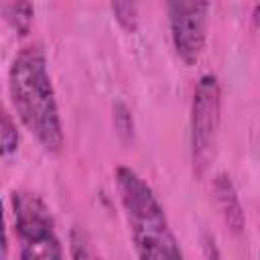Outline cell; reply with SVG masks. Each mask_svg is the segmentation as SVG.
<instances>
[{
  "mask_svg": "<svg viewBox=\"0 0 260 260\" xmlns=\"http://www.w3.org/2000/svg\"><path fill=\"white\" fill-rule=\"evenodd\" d=\"M8 93L18 120L43 150L59 152L65 142L63 122L41 45H26L14 55L8 67Z\"/></svg>",
  "mask_w": 260,
  "mask_h": 260,
  "instance_id": "cell-1",
  "label": "cell"
},
{
  "mask_svg": "<svg viewBox=\"0 0 260 260\" xmlns=\"http://www.w3.org/2000/svg\"><path fill=\"white\" fill-rule=\"evenodd\" d=\"M114 183L138 260H185L152 187L126 165L116 167Z\"/></svg>",
  "mask_w": 260,
  "mask_h": 260,
  "instance_id": "cell-2",
  "label": "cell"
},
{
  "mask_svg": "<svg viewBox=\"0 0 260 260\" xmlns=\"http://www.w3.org/2000/svg\"><path fill=\"white\" fill-rule=\"evenodd\" d=\"M12 223L20 260H65L49 205L32 191H12Z\"/></svg>",
  "mask_w": 260,
  "mask_h": 260,
  "instance_id": "cell-3",
  "label": "cell"
},
{
  "mask_svg": "<svg viewBox=\"0 0 260 260\" xmlns=\"http://www.w3.org/2000/svg\"><path fill=\"white\" fill-rule=\"evenodd\" d=\"M221 122V85L215 73H203L193 89L189 138L193 173L201 177L215 152V142Z\"/></svg>",
  "mask_w": 260,
  "mask_h": 260,
  "instance_id": "cell-4",
  "label": "cell"
},
{
  "mask_svg": "<svg viewBox=\"0 0 260 260\" xmlns=\"http://www.w3.org/2000/svg\"><path fill=\"white\" fill-rule=\"evenodd\" d=\"M167 14L171 41L177 57L185 65H195L203 55L207 43L209 2L173 0L167 4Z\"/></svg>",
  "mask_w": 260,
  "mask_h": 260,
  "instance_id": "cell-5",
  "label": "cell"
},
{
  "mask_svg": "<svg viewBox=\"0 0 260 260\" xmlns=\"http://www.w3.org/2000/svg\"><path fill=\"white\" fill-rule=\"evenodd\" d=\"M213 195H215V203L219 207V213H221L225 225L234 234L244 232L246 215H244V207L240 203V195H238L230 175H225V173H217L215 175V179H213Z\"/></svg>",
  "mask_w": 260,
  "mask_h": 260,
  "instance_id": "cell-6",
  "label": "cell"
},
{
  "mask_svg": "<svg viewBox=\"0 0 260 260\" xmlns=\"http://www.w3.org/2000/svg\"><path fill=\"white\" fill-rule=\"evenodd\" d=\"M2 14L18 35H26L32 26L35 6L30 2H6L2 4Z\"/></svg>",
  "mask_w": 260,
  "mask_h": 260,
  "instance_id": "cell-7",
  "label": "cell"
},
{
  "mask_svg": "<svg viewBox=\"0 0 260 260\" xmlns=\"http://www.w3.org/2000/svg\"><path fill=\"white\" fill-rule=\"evenodd\" d=\"M69 254L71 260H102L89 234L79 225H73L69 232Z\"/></svg>",
  "mask_w": 260,
  "mask_h": 260,
  "instance_id": "cell-8",
  "label": "cell"
},
{
  "mask_svg": "<svg viewBox=\"0 0 260 260\" xmlns=\"http://www.w3.org/2000/svg\"><path fill=\"white\" fill-rule=\"evenodd\" d=\"M18 126H16V120L12 118V114L8 110L2 112V124H0V152L2 156H12L16 150H18Z\"/></svg>",
  "mask_w": 260,
  "mask_h": 260,
  "instance_id": "cell-9",
  "label": "cell"
},
{
  "mask_svg": "<svg viewBox=\"0 0 260 260\" xmlns=\"http://www.w3.org/2000/svg\"><path fill=\"white\" fill-rule=\"evenodd\" d=\"M114 128L120 136L122 142H132L134 140V120H132V112L124 102H116L114 104Z\"/></svg>",
  "mask_w": 260,
  "mask_h": 260,
  "instance_id": "cell-10",
  "label": "cell"
},
{
  "mask_svg": "<svg viewBox=\"0 0 260 260\" xmlns=\"http://www.w3.org/2000/svg\"><path fill=\"white\" fill-rule=\"evenodd\" d=\"M110 8L122 28H126L128 32H134L138 28V6L134 2H112Z\"/></svg>",
  "mask_w": 260,
  "mask_h": 260,
  "instance_id": "cell-11",
  "label": "cell"
},
{
  "mask_svg": "<svg viewBox=\"0 0 260 260\" xmlns=\"http://www.w3.org/2000/svg\"><path fill=\"white\" fill-rule=\"evenodd\" d=\"M258 260H260V254H258Z\"/></svg>",
  "mask_w": 260,
  "mask_h": 260,
  "instance_id": "cell-12",
  "label": "cell"
}]
</instances>
